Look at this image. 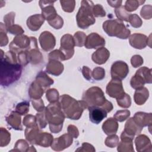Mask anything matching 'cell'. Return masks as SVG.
I'll return each mask as SVG.
<instances>
[{
	"mask_svg": "<svg viewBox=\"0 0 152 152\" xmlns=\"http://www.w3.org/2000/svg\"><path fill=\"white\" fill-rule=\"evenodd\" d=\"M16 53L12 51L6 53L4 57H1V84L8 86L20 78L22 65L17 61Z\"/></svg>",
	"mask_w": 152,
	"mask_h": 152,
	"instance_id": "1",
	"label": "cell"
},
{
	"mask_svg": "<svg viewBox=\"0 0 152 152\" xmlns=\"http://www.w3.org/2000/svg\"><path fill=\"white\" fill-rule=\"evenodd\" d=\"M60 104L65 116L71 119H78L84 109L88 108L84 100L77 101L68 94L60 97Z\"/></svg>",
	"mask_w": 152,
	"mask_h": 152,
	"instance_id": "2",
	"label": "cell"
},
{
	"mask_svg": "<svg viewBox=\"0 0 152 152\" xmlns=\"http://www.w3.org/2000/svg\"><path fill=\"white\" fill-rule=\"evenodd\" d=\"M45 115L52 132H59L62 128L65 115L61 110L60 103H51L46 108Z\"/></svg>",
	"mask_w": 152,
	"mask_h": 152,
	"instance_id": "3",
	"label": "cell"
},
{
	"mask_svg": "<svg viewBox=\"0 0 152 152\" xmlns=\"http://www.w3.org/2000/svg\"><path fill=\"white\" fill-rule=\"evenodd\" d=\"M93 6L92 1H81V7L76 16L77 24L80 28L86 29L95 23L96 20L93 13Z\"/></svg>",
	"mask_w": 152,
	"mask_h": 152,
	"instance_id": "4",
	"label": "cell"
},
{
	"mask_svg": "<svg viewBox=\"0 0 152 152\" xmlns=\"http://www.w3.org/2000/svg\"><path fill=\"white\" fill-rule=\"evenodd\" d=\"M103 28L107 35L116 36L120 39H127L131 33L122 21L118 19L106 21L103 23Z\"/></svg>",
	"mask_w": 152,
	"mask_h": 152,
	"instance_id": "5",
	"label": "cell"
},
{
	"mask_svg": "<svg viewBox=\"0 0 152 152\" xmlns=\"http://www.w3.org/2000/svg\"><path fill=\"white\" fill-rule=\"evenodd\" d=\"M83 100L86 103L88 108L91 106H102L107 100L101 88L93 87L85 92L83 96Z\"/></svg>",
	"mask_w": 152,
	"mask_h": 152,
	"instance_id": "6",
	"label": "cell"
},
{
	"mask_svg": "<svg viewBox=\"0 0 152 152\" xmlns=\"http://www.w3.org/2000/svg\"><path fill=\"white\" fill-rule=\"evenodd\" d=\"M151 83V69L142 67L137 71L131 80V86L132 88L137 89L142 87L145 83Z\"/></svg>",
	"mask_w": 152,
	"mask_h": 152,
	"instance_id": "7",
	"label": "cell"
},
{
	"mask_svg": "<svg viewBox=\"0 0 152 152\" xmlns=\"http://www.w3.org/2000/svg\"><path fill=\"white\" fill-rule=\"evenodd\" d=\"M75 42L74 38L70 34L64 35L61 39V48L60 50L65 56V60L71 58L74 54V47Z\"/></svg>",
	"mask_w": 152,
	"mask_h": 152,
	"instance_id": "8",
	"label": "cell"
},
{
	"mask_svg": "<svg viewBox=\"0 0 152 152\" xmlns=\"http://www.w3.org/2000/svg\"><path fill=\"white\" fill-rule=\"evenodd\" d=\"M106 93L113 98L116 99L121 98L124 94V90L121 80L112 78L106 87Z\"/></svg>",
	"mask_w": 152,
	"mask_h": 152,
	"instance_id": "9",
	"label": "cell"
},
{
	"mask_svg": "<svg viewBox=\"0 0 152 152\" xmlns=\"http://www.w3.org/2000/svg\"><path fill=\"white\" fill-rule=\"evenodd\" d=\"M129 72L128 65L123 61H116L111 67V75L112 78L122 80Z\"/></svg>",
	"mask_w": 152,
	"mask_h": 152,
	"instance_id": "10",
	"label": "cell"
},
{
	"mask_svg": "<svg viewBox=\"0 0 152 152\" xmlns=\"http://www.w3.org/2000/svg\"><path fill=\"white\" fill-rule=\"evenodd\" d=\"M55 1H39V5L42 9V15L48 21H50L53 20L58 15L55 8L53 6V4Z\"/></svg>",
	"mask_w": 152,
	"mask_h": 152,
	"instance_id": "11",
	"label": "cell"
},
{
	"mask_svg": "<svg viewBox=\"0 0 152 152\" xmlns=\"http://www.w3.org/2000/svg\"><path fill=\"white\" fill-rule=\"evenodd\" d=\"M90 120L94 124H99L107 116V112L102 106H91L88 108Z\"/></svg>",
	"mask_w": 152,
	"mask_h": 152,
	"instance_id": "12",
	"label": "cell"
},
{
	"mask_svg": "<svg viewBox=\"0 0 152 152\" xmlns=\"http://www.w3.org/2000/svg\"><path fill=\"white\" fill-rule=\"evenodd\" d=\"M105 45L104 39L96 33H92L86 39L84 46L87 49H97Z\"/></svg>",
	"mask_w": 152,
	"mask_h": 152,
	"instance_id": "13",
	"label": "cell"
},
{
	"mask_svg": "<svg viewBox=\"0 0 152 152\" xmlns=\"http://www.w3.org/2000/svg\"><path fill=\"white\" fill-rule=\"evenodd\" d=\"M40 46L45 51H49L52 49L55 46V39L53 34L49 31H43L39 37Z\"/></svg>",
	"mask_w": 152,
	"mask_h": 152,
	"instance_id": "14",
	"label": "cell"
},
{
	"mask_svg": "<svg viewBox=\"0 0 152 152\" xmlns=\"http://www.w3.org/2000/svg\"><path fill=\"white\" fill-rule=\"evenodd\" d=\"M72 142V137L69 134H64L54 140L52 144V148L55 151L63 150L69 147Z\"/></svg>",
	"mask_w": 152,
	"mask_h": 152,
	"instance_id": "15",
	"label": "cell"
},
{
	"mask_svg": "<svg viewBox=\"0 0 152 152\" xmlns=\"http://www.w3.org/2000/svg\"><path fill=\"white\" fill-rule=\"evenodd\" d=\"M142 129V128L138 126L133 118H131L126 122L125 126V129L122 133L131 138H134V135L140 134Z\"/></svg>",
	"mask_w": 152,
	"mask_h": 152,
	"instance_id": "16",
	"label": "cell"
},
{
	"mask_svg": "<svg viewBox=\"0 0 152 152\" xmlns=\"http://www.w3.org/2000/svg\"><path fill=\"white\" fill-rule=\"evenodd\" d=\"M129 43L134 48L141 49L147 46V37L144 34L135 33L130 36Z\"/></svg>",
	"mask_w": 152,
	"mask_h": 152,
	"instance_id": "17",
	"label": "cell"
},
{
	"mask_svg": "<svg viewBox=\"0 0 152 152\" xmlns=\"http://www.w3.org/2000/svg\"><path fill=\"white\" fill-rule=\"evenodd\" d=\"M110 56L109 50L105 48L102 47L97 49L92 55V60L96 64L101 65L104 64Z\"/></svg>",
	"mask_w": 152,
	"mask_h": 152,
	"instance_id": "18",
	"label": "cell"
},
{
	"mask_svg": "<svg viewBox=\"0 0 152 152\" xmlns=\"http://www.w3.org/2000/svg\"><path fill=\"white\" fill-rule=\"evenodd\" d=\"M45 20V18L42 14H35L28 18L27 26L31 30L37 31L43 24Z\"/></svg>",
	"mask_w": 152,
	"mask_h": 152,
	"instance_id": "19",
	"label": "cell"
},
{
	"mask_svg": "<svg viewBox=\"0 0 152 152\" xmlns=\"http://www.w3.org/2000/svg\"><path fill=\"white\" fill-rule=\"evenodd\" d=\"M64 70V65L59 61L50 59L46 66V72L53 75H60Z\"/></svg>",
	"mask_w": 152,
	"mask_h": 152,
	"instance_id": "20",
	"label": "cell"
},
{
	"mask_svg": "<svg viewBox=\"0 0 152 152\" xmlns=\"http://www.w3.org/2000/svg\"><path fill=\"white\" fill-rule=\"evenodd\" d=\"M136 124L141 128L147 126L151 123V113H146L144 112H137L134 118H132Z\"/></svg>",
	"mask_w": 152,
	"mask_h": 152,
	"instance_id": "21",
	"label": "cell"
},
{
	"mask_svg": "<svg viewBox=\"0 0 152 152\" xmlns=\"http://www.w3.org/2000/svg\"><path fill=\"white\" fill-rule=\"evenodd\" d=\"M135 145L137 147V150L138 151H148V149L147 148L148 147L151 148V147H148V145L151 146V142L150 139L148 137L145 136V135H140L138 136L135 138Z\"/></svg>",
	"mask_w": 152,
	"mask_h": 152,
	"instance_id": "22",
	"label": "cell"
},
{
	"mask_svg": "<svg viewBox=\"0 0 152 152\" xmlns=\"http://www.w3.org/2000/svg\"><path fill=\"white\" fill-rule=\"evenodd\" d=\"M118 128V124L117 122L113 118H110L107 119L102 125V129L103 131L107 135L115 134Z\"/></svg>",
	"mask_w": 152,
	"mask_h": 152,
	"instance_id": "23",
	"label": "cell"
},
{
	"mask_svg": "<svg viewBox=\"0 0 152 152\" xmlns=\"http://www.w3.org/2000/svg\"><path fill=\"white\" fill-rule=\"evenodd\" d=\"M45 88L40 85L36 80L31 84L30 90V96L33 99H39L43 95Z\"/></svg>",
	"mask_w": 152,
	"mask_h": 152,
	"instance_id": "24",
	"label": "cell"
},
{
	"mask_svg": "<svg viewBox=\"0 0 152 152\" xmlns=\"http://www.w3.org/2000/svg\"><path fill=\"white\" fill-rule=\"evenodd\" d=\"M148 97V91L145 87L137 88L134 94L135 102L138 105L143 104Z\"/></svg>",
	"mask_w": 152,
	"mask_h": 152,
	"instance_id": "25",
	"label": "cell"
},
{
	"mask_svg": "<svg viewBox=\"0 0 152 152\" xmlns=\"http://www.w3.org/2000/svg\"><path fill=\"white\" fill-rule=\"evenodd\" d=\"M53 142V136L47 132H40L36 138L35 144L43 147H49Z\"/></svg>",
	"mask_w": 152,
	"mask_h": 152,
	"instance_id": "26",
	"label": "cell"
},
{
	"mask_svg": "<svg viewBox=\"0 0 152 152\" xmlns=\"http://www.w3.org/2000/svg\"><path fill=\"white\" fill-rule=\"evenodd\" d=\"M6 121L12 128L17 130H22L21 125V118L16 112H12L8 117L6 118Z\"/></svg>",
	"mask_w": 152,
	"mask_h": 152,
	"instance_id": "27",
	"label": "cell"
},
{
	"mask_svg": "<svg viewBox=\"0 0 152 152\" xmlns=\"http://www.w3.org/2000/svg\"><path fill=\"white\" fill-rule=\"evenodd\" d=\"M36 81L45 88L49 87L53 83V80L49 77L45 72L41 71L36 77Z\"/></svg>",
	"mask_w": 152,
	"mask_h": 152,
	"instance_id": "28",
	"label": "cell"
},
{
	"mask_svg": "<svg viewBox=\"0 0 152 152\" xmlns=\"http://www.w3.org/2000/svg\"><path fill=\"white\" fill-rule=\"evenodd\" d=\"M27 56L28 62H30L33 64H39L42 60V55L38 48L31 49L29 53L27 52Z\"/></svg>",
	"mask_w": 152,
	"mask_h": 152,
	"instance_id": "29",
	"label": "cell"
},
{
	"mask_svg": "<svg viewBox=\"0 0 152 152\" xmlns=\"http://www.w3.org/2000/svg\"><path fill=\"white\" fill-rule=\"evenodd\" d=\"M116 15L119 18V20H124L128 21L130 14H129L124 8V7H121L116 8L115 11Z\"/></svg>",
	"mask_w": 152,
	"mask_h": 152,
	"instance_id": "30",
	"label": "cell"
},
{
	"mask_svg": "<svg viewBox=\"0 0 152 152\" xmlns=\"http://www.w3.org/2000/svg\"><path fill=\"white\" fill-rule=\"evenodd\" d=\"M86 39V36L83 32L77 31L75 33L74 36L75 45L77 46H83L85 43Z\"/></svg>",
	"mask_w": 152,
	"mask_h": 152,
	"instance_id": "31",
	"label": "cell"
},
{
	"mask_svg": "<svg viewBox=\"0 0 152 152\" xmlns=\"http://www.w3.org/2000/svg\"><path fill=\"white\" fill-rule=\"evenodd\" d=\"M145 1H127L125 2V5L124 7L125 10L127 11H132L136 10V9L141 5V4L144 3Z\"/></svg>",
	"mask_w": 152,
	"mask_h": 152,
	"instance_id": "32",
	"label": "cell"
},
{
	"mask_svg": "<svg viewBox=\"0 0 152 152\" xmlns=\"http://www.w3.org/2000/svg\"><path fill=\"white\" fill-rule=\"evenodd\" d=\"M10 141V134L4 128H1V147L7 145Z\"/></svg>",
	"mask_w": 152,
	"mask_h": 152,
	"instance_id": "33",
	"label": "cell"
},
{
	"mask_svg": "<svg viewBox=\"0 0 152 152\" xmlns=\"http://www.w3.org/2000/svg\"><path fill=\"white\" fill-rule=\"evenodd\" d=\"M117 102L118 105L122 107H129L131 106V97L128 94L125 93V94L121 98L117 99Z\"/></svg>",
	"mask_w": 152,
	"mask_h": 152,
	"instance_id": "34",
	"label": "cell"
},
{
	"mask_svg": "<svg viewBox=\"0 0 152 152\" xmlns=\"http://www.w3.org/2000/svg\"><path fill=\"white\" fill-rule=\"evenodd\" d=\"M130 115V112L128 110H118L114 115L113 117L116 121L119 122H122L126 120Z\"/></svg>",
	"mask_w": 152,
	"mask_h": 152,
	"instance_id": "35",
	"label": "cell"
},
{
	"mask_svg": "<svg viewBox=\"0 0 152 152\" xmlns=\"http://www.w3.org/2000/svg\"><path fill=\"white\" fill-rule=\"evenodd\" d=\"M61 7L65 12H71L74 11L75 7V1H60Z\"/></svg>",
	"mask_w": 152,
	"mask_h": 152,
	"instance_id": "36",
	"label": "cell"
},
{
	"mask_svg": "<svg viewBox=\"0 0 152 152\" xmlns=\"http://www.w3.org/2000/svg\"><path fill=\"white\" fill-rule=\"evenodd\" d=\"M29 110V102H23L18 103L15 108V112L20 115H25Z\"/></svg>",
	"mask_w": 152,
	"mask_h": 152,
	"instance_id": "37",
	"label": "cell"
},
{
	"mask_svg": "<svg viewBox=\"0 0 152 152\" xmlns=\"http://www.w3.org/2000/svg\"><path fill=\"white\" fill-rule=\"evenodd\" d=\"M37 122H36V118L35 116L28 115L25 116L23 120V124L27 126V128H32L34 126H37Z\"/></svg>",
	"mask_w": 152,
	"mask_h": 152,
	"instance_id": "38",
	"label": "cell"
},
{
	"mask_svg": "<svg viewBox=\"0 0 152 152\" xmlns=\"http://www.w3.org/2000/svg\"><path fill=\"white\" fill-rule=\"evenodd\" d=\"M46 98L50 103L57 102L59 98L58 91L54 88L49 90L46 93Z\"/></svg>",
	"mask_w": 152,
	"mask_h": 152,
	"instance_id": "39",
	"label": "cell"
},
{
	"mask_svg": "<svg viewBox=\"0 0 152 152\" xmlns=\"http://www.w3.org/2000/svg\"><path fill=\"white\" fill-rule=\"evenodd\" d=\"M118 143L119 138L117 135L115 134L110 135V136L107 137L105 141V144L110 148H113L116 147Z\"/></svg>",
	"mask_w": 152,
	"mask_h": 152,
	"instance_id": "40",
	"label": "cell"
},
{
	"mask_svg": "<svg viewBox=\"0 0 152 152\" xmlns=\"http://www.w3.org/2000/svg\"><path fill=\"white\" fill-rule=\"evenodd\" d=\"M36 122L37 126L40 128H44L46 126L48 121L46 118L45 112H43V113L42 112L40 113H37L36 115Z\"/></svg>",
	"mask_w": 152,
	"mask_h": 152,
	"instance_id": "41",
	"label": "cell"
},
{
	"mask_svg": "<svg viewBox=\"0 0 152 152\" xmlns=\"http://www.w3.org/2000/svg\"><path fill=\"white\" fill-rule=\"evenodd\" d=\"M128 21L134 27H140L142 25V21L137 14H130Z\"/></svg>",
	"mask_w": 152,
	"mask_h": 152,
	"instance_id": "42",
	"label": "cell"
},
{
	"mask_svg": "<svg viewBox=\"0 0 152 152\" xmlns=\"http://www.w3.org/2000/svg\"><path fill=\"white\" fill-rule=\"evenodd\" d=\"M92 75L96 80H102L105 75V71L103 68L97 67L93 69Z\"/></svg>",
	"mask_w": 152,
	"mask_h": 152,
	"instance_id": "43",
	"label": "cell"
},
{
	"mask_svg": "<svg viewBox=\"0 0 152 152\" xmlns=\"http://www.w3.org/2000/svg\"><path fill=\"white\" fill-rule=\"evenodd\" d=\"M93 13L95 17H102L106 15V12L100 4H97L93 7Z\"/></svg>",
	"mask_w": 152,
	"mask_h": 152,
	"instance_id": "44",
	"label": "cell"
},
{
	"mask_svg": "<svg viewBox=\"0 0 152 152\" xmlns=\"http://www.w3.org/2000/svg\"><path fill=\"white\" fill-rule=\"evenodd\" d=\"M48 23L49 25H50L52 27H53L55 29H59L63 26V20L58 15L53 20L50 21H48Z\"/></svg>",
	"mask_w": 152,
	"mask_h": 152,
	"instance_id": "45",
	"label": "cell"
},
{
	"mask_svg": "<svg viewBox=\"0 0 152 152\" xmlns=\"http://www.w3.org/2000/svg\"><path fill=\"white\" fill-rule=\"evenodd\" d=\"M15 17V13L13 12H10L7 14L4 18V22L5 23V27L7 28H8L12 26L14 24V20Z\"/></svg>",
	"mask_w": 152,
	"mask_h": 152,
	"instance_id": "46",
	"label": "cell"
},
{
	"mask_svg": "<svg viewBox=\"0 0 152 152\" xmlns=\"http://www.w3.org/2000/svg\"><path fill=\"white\" fill-rule=\"evenodd\" d=\"M7 31L12 34H21L24 32L21 27L18 25H12L7 28Z\"/></svg>",
	"mask_w": 152,
	"mask_h": 152,
	"instance_id": "47",
	"label": "cell"
},
{
	"mask_svg": "<svg viewBox=\"0 0 152 152\" xmlns=\"http://www.w3.org/2000/svg\"><path fill=\"white\" fill-rule=\"evenodd\" d=\"M33 107L39 112H43L44 110V104L42 99H33L32 100Z\"/></svg>",
	"mask_w": 152,
	"mask_h": 152,
	"instance_id": "48",
	"label": "cell"
},
{
	"mask_svg": "<svg viewBox=\"0 0 152 152\" xmlns=\"http://www.w3.org/2000/svg\"><path fill=\"white\" fill-rule=\"evenodd\" d=\"M131 62L132 65L134 67L137 68V67L140 66L143 63V59H142L141 56L136 55L132 57Z\"/></svg>",
	"mask_w": 152,
	"mask_h": 152,
	"instance_id": "49",
	"label": "cell"
},
{
	"mask_svg": "<svg viewBox=\"0 0 152 152\" xmlns=\"http://www.w3.org/2000/svg\"><path fill=\"white\" fill-rule=\"evenodd\" d=\"M148 7H149V5H145V6H144V7L142 8V9H141V12H140L141 17H143V18H145V19H150V17L147 15V14H148V13H149L150 14H151V7H150V8L148 10Z\"/></svg>",
	"mask_w": 152,
	"mask_h": 152,
	"instance_id": "50",
	"label": "cell"
},
{
	"mask_svg": "<svg viewBox=\"0 0 152 152\" xmlns=\"http://www.w3.org/2000/svg\"><path fill=\"white\" fill-rule=\"evenodd\" d=\"M7 30H3L1 29V35H0V42H1V46H5L8 43V39L6 34Z\"/></svg>",
	"mask_w": 152,
	"mask_h": 152,
	"instance_id": "51",
	"label": "cell"
},
{
	"mask_svg": "<svg viewBox=\"0 0 152 152\" xmlns=\"http://www.w3.org/2000/svg\"><path fill=\"white\" fill-rule=\"evenodd\" d=\"M68 132L70 135L74 138H77L78 136V131L77 128L74 125H69L68 127Z\"/></svg>",
	"mask_w": 152,
	"mask_h": 152,
	"instance_id": "52",
	"label": "cell"
},
{
	"mask_svg": "<svg viewBox=\"0 0 152 152\" xmlns=\"http://www.w3.org/2000/svg\"><path fill=\"white\" fill-rule=\"evenodd\" d=\"M83 74L87 80L91 79V70L87 66H84L83 68Z\"/></svg>",
	"mask_w": 152,
	"mask_h": 152,
	"instance_id": "53",
	"label": "cell"
},
{
	"mask_svg": "<svg viewBox=\"0 0 152 152\" xmlns=\"http://www.w3.org/2000/svg\"><path fill=\"white\" fill-rule=\"evenodd\" d=\"M107 3L113 7L115 8H119L121 7V4H122V1H107Z\"/></svg>",
	"mask_w": 152,
	"mask_h": 152,
	"instance_id": "54",
	"label": "cell"
}]
</instances>
